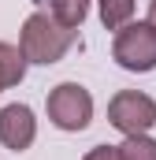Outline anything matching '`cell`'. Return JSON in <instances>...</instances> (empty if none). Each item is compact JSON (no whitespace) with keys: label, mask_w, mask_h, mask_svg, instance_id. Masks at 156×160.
Masks as SVG:
<instances>
[{"label":"cell","mask_w":156,"mask_h":160,"mask_svg":"<svg viewBox=\"0 0 156 160\" xmlns=\"http://www.w3.org/2000/svg\"><path fill=\"white\" fill-rule=\"evenodd\" d=\"M75 38H78V30L63 26L52 11H34L22 22V30H19V48H22V56L30 63L48 67V63H60L67 56V48L75 45Z\"/></svg>","instance_id":"cell-1"},{"label":"cell","mask_w":156,"mask_h":160,"mask_svg":"<svg viewBox=\"0 0 156 160\" xmlns=\"http://www.w3.org/2000/svg\"><path fill=\"white\" fill-rule=\"evenodd\" d=\"M45 108H48L52 127H60L67 134H78V130H85L93 123V97L78 82H60L56 89H48Z\"/></svg>","instance_id":"cell-2"},{"label":"cell","mask_w":156,"mask_h":160,"mask_svg":"<svg viewBox=\"0 0 156 160\" xmlns=\"http://www.w3.org/2000/svg\"><path fill=\"white\" fill-rule=\"evenodd\" d=\"M112 56L123 71H134V75L153 71L156 67V26L153 22H126L123 30H115Z\"/></svg>","instance_id":"cell-3"},{"label":"cell","mask_w":156,"mask_h":160,"mask_svg":"<svg viewBox=\"0 0 156 160\" xmlns=\"http://www.w3.org/2000/svg\"><path fill=\"white\" fill-rule=\"evenodd\" d=\"M108 123L123 138L130 134H149L156 127V101L141 89H119L108 101Z\"/></svg>","instance_id":"cell-4"},{"label":"cell","mask_w":156,"mask_h":160,"mask_svg":"<svg viewBox=\"0 0 156 160\" xmlns=\"http://www.w3.org/2000/svg\"><path fill=\"white\" fill-rule=\"evenodd\" d=\"M37 138V119L30 104H7L0 108V145L11 153H26Z\"/></svg>","instance_id":"cell-5"},{"label":"cell","mask_w":156,"mask_h":160,"mask_svg":"<svg viewBox=\"0 0 156 160\" xmlns=\"http://www.w3.org/2000/svg\"><path fill=\"white\" fill-rule=\"evenodd\" d=\"M26 63H30V60L22 56L19 45L0 41V93L11 89V86H19V82L26 78Z\"/></svg>","instance_id":"cell-6"},{"label":"cell","mask_w":156,"mask_h":160,"mask_svg":"<svg viewBox=\"0 0 156 160\" xmlns=\"http://www.w3.org/2000/svg\"><path fill=\"white\" fill-rule=\"evenodd\" d=\"M89 4H93V0H48V11H52L63 26L78 30V26L85 22V15H89Z\"/></svg>","instance_id":"cell-7"},{"label":"cell","mask_w":156,"mask_h":160,"mask_svg":"<svg viewBox=\"0 0 156 160\" xmlns=\"http://www.w3.org/2000/svg\"><path fill=\"white\" fill-rule=\"evenodd\" d=\"M100 4V22L104 30H123L134 19V0H97Z\"/></svg>","instance_id":"cell-8"},{"label":"cell","mask_w":156,"mask_h":160,"mask_svg":"<svg viewBox=\"0 0 156 160\" xmlns=\"http://www.w3.org/2000/svg\"><path fill=\"white\" fill-rule=\"evenodd\" d=\"M119 157L123 160H156V138H149V134H130L119 145Z\"/></svg>","instance_id":"cell-9"},{"label":"cell","mask_w":156,"mask_h":160,"mask_svg":"<svg viewBox=\"0 0 156 160\" xmlns=\"http://www.w3.org/2000/svg\"><path fill=\"white\" fill-rule=\"evenodd\" d=\"M82 160H123V157H119V145H93Z\"/></svg>","instance_id":"cell-10"},{"label":"cell","mask_w":156,"mask_h":160,"mask_svg":"<svg viewBox=\"0 0 156 160\" xmlns=\"http://www.w3.org/2000/svg\"><path fill=\"white\" fill-rule=\"evenodd\" d=\"M149 22H153V26H156V0H153V4H149Z\"/></svg>","instance_id":"cell-11"}]
</instances>
